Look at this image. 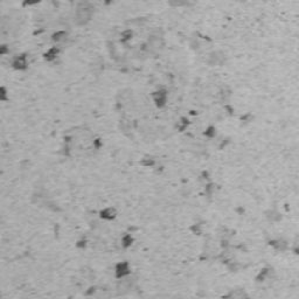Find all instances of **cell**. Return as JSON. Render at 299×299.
Wrapping results in <instances>:
<instances>
[{"label":"cell","mask_w":299,"mask_h":299,"mask_svg":"<svg viewBox=\"0 0 299 299\" xmlns=\"http://www.w3.org/2000/svg\"><path fill=\"white\" fill-rule=\"evenodd\" d=\"M116 271H117V275L119 276V277H123V276H125L127 272H129V265L126 264V263H121V264H118L117 265V269H116Z\"/></svg>","instance_id":"1"},{"label":"cell","mask_w":299,"mask_h":299,"mask_svg":"<svg viewBox=\"0 0 299 299\" xmlns=\"http://www.w3.org/2000/svg\"><path fill=\"white\" fill-rule=\"evenodd\" d=\"M102 217L104 218H113L115 217V210L111 209V208H108L102 212Z\"/></svg>","instance_id":"2"}]
</instances>
